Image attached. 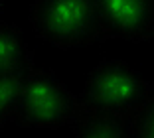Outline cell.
Segmentation results:
<instances>
[{
	"mask_svg": "<svg viewBox=\"0 0 154 138\" xmlns=\"http://www.w3.org/2000/svg\"><path fill=\"white\" fill-rule=\"evenodd\" d=\"M24 79H0V130L12 122L14 107Z\"/></svg>",
	"mask_w": 154,
	"mask_h": 138,
	"instance_id": "obj_7",
	"label": "cell"
},
{
	"mask_svg": "<svg viewBox=\"0 0 154 138\" xmlns=\"http://www.w3.org/2000/svg\"><path fill=\"white\" fill-rule=\"evenodd\" d=\"M77 99L91 112L132 120L154 101V85L131 63L103 57L85 75Z\"/></svg>",
	"mask_w": 154,
	"mask_h": 138,
	"instance_id": "obj_1",
	"label": "cell"
},
{
	"mask_svg": "<svg viewBox=\"0 0 154 138\" xmlns=\"http://www.w3.org/2000/svg\"><path fill=\"white\" fill-rule=\"evenodd\" d=\"M34 67V51L22 30L0 16V79H24Z\"/></svg>",
	"mask_w": 154,
	"mask_h": 138,
	"instance_id": "obj_5",
	"label": "cell"
},
{
	"mask_svg": "<svg viewBox=\"0 0 154 138\" xmlns=\"http://www.w3.org/2000/svg\"><path fill=\"white\" fill-rule=\"evenodd\" d=\"M30 24L42 40L59 49L105 41L95 0H38L30 6Z\"/></svg>",
	"mask_w": 154,
	"mask_h": 138,
	"instance_id": "obj_3",
	"label": "cell"
},
{
	"mask_svg": "<svg viewBox=\"0 0 154 138\" xmlns=\"http://www.w3.org/2000/svg\"><path fill=\"white\" fill-rule=\"evenodd\" d=\"M79 99L48 67H34L22 81L12 122L20 128L55 130L71 126Z\"/></svg>",
	"mask_w": 154,
	"mask_h": 138,
	"instance_id": "obj_2",
	"label": "cell"
},
{
	"mask_svg": "<svg viewBox=\"0 0 154 138\" xmlns=\"http://www.w3.org/2000/svg\"><path fill=\"white\" fill-rule=\"evenodd\" d=\"M103 40L119 38L125 41L144 44L154 38V16L148 2L95 0Z\"/></svg>",
	"mask_w": 154,
	"mask_h": 138,
	"instance_id": "obj_4",
	"label": "cell"
},
{
	"mask_svg": "<svg viewBox=\"0 0 154 138\" xmlns=\"http://www.w3.org/2000/svg\"><path fill=\"white\" fill-rule=\"evenodd\" d=\"M131 138H154V101L132 118Z\"/></svg>",
	"mask_w": 154,
	"mask_h": 138,
	"instance_id": "obj_8",
	"label": "cell"
},
{
	"mask_svg": "<svg viewBox=\"0 0 154 138\" xmlns=\"http://www.w3.org/2000/svg\"><path fill=\"white\" fill-rule=\"evenodd\" d=\"M71 130L73 138H131L132 120L97 115L79 105V111L71 122Z\"/></svg>",
	"mask_w": 154,
	"mask_h": 138,
	"instance_id": "obj_6",
	"label": "cell"
},
{
	"mask_svg": "<svg viewBox=\"0 0 154 138\" xmlns=\"http://www.w3.org/2000/svg\"><path fill=\"white\" fill-rule=\"evenodd\" d=\"M2 8H4V4H2V2H0V16H2Z\"/></svg>",
	"mask_w": 154,
	"mask_h": 138,
	"instance_id": "obj_9",
	"label": "cell"
}]
</instances>
